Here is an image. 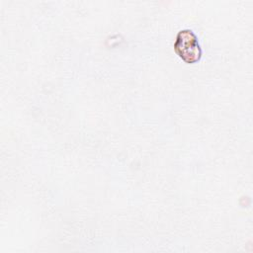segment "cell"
I'll return each instance as SVG.
<instances>
[{"instance_id":"cell-1","label":"cell","mask_w":253,"mask_h":253,"mask_svg":"<svg viewBox=\"0 0 253 253\" xmlns=\"http://www.w3.org/2000/svg\"><path fill=\"white\" fill-rule=\"evenodd\" d=\"M174 51L186 63H196L202 57V48L196 34L189 29L181 30L174 42Z\"/></svg>"}]
</instances>
